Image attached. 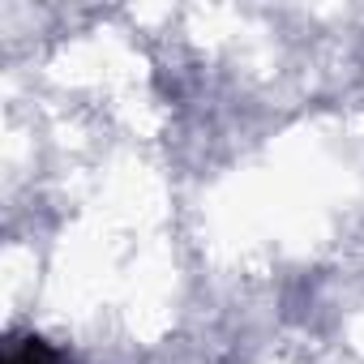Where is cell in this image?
Instances as JSON below:
<instances>
[{
	"instance_id": "6da1fadb",
	"label": "cell",
	"mask_w": 364,
	"mask_h": 364,
	"mask_svg": "<svg viewBox=\"0 0 364 364\" xmlns=\"http://www.w3.org/2000/svg\"><path fill=\"white\" fill-rule=\"evenodd\" d=\"M5 364H60V355H56V347L43 343L39 334H26V338H14V343H9Z\"/></svg>"
}]
</instances>
